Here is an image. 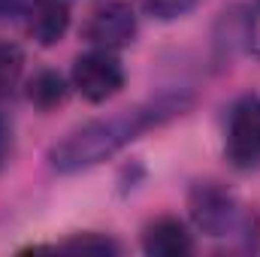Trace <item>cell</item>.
I'll use <instances>...</instances> for the list:
<instances>
[{
  "instance_id": "6da1fadb",
  "label": "cell",
  "mask_w": 260,
  "mask_h": 257,
  "mask_svg": "<svg viewBox=\"0 0 260 257\" xmlns=\"http://www.w3.org/2000/svg\"><path fill=\"white\" fill-rule=\"evenodd\" d=\"M188 106H191V97L173 94V97H157L121 115L94 118L82 127L70 130L61 142H55V148L49 151V160L58 173H79V170L97 167L115 151H121L124 145H130L136 136H142L145 130L182 115Z\"/></svg>"
},
{
  "instance_id": "7a4b0ae2",
  "label": "cell",
  "mask_w": 260,
  "mask_h": 257,
  "mask_svg": "<svg viewBox=\"0 0 260 257\" xmlns=\"http://www.w3.org/2000/svg\"><path fill=\"white\" fill-rule=\"evenodd\" d=\"M188 209L197 230L206 236H227L242 227V206L218 182H197L188 194Z\"/></svg>"
},
{
  "instance_id": "3957f363",
  "label": "cell",
  "mask_w": 260,
  "mask_h": 257,
  "mask_svg": "<svg viewBox=\"0 0 260 257\" xmlns=\"http://www.w3.org/2000/svg\"><path fill=\"white\" fill-rule=\"evenodd\" d=\"M70 82L88 103H106L124 88V67L115 58V52L91 49L76 58Z\"/></svg>"
},
{
  "instance_id": "277c9868",
  "label": "cell",
  "mask_w": 260,
  "mask_h": 257,
  "mask_svg": "<svg viewBox=\"0 0 260 257\" xmlns=\"http://www.w3.org/2000/svg\"><path fill=\"white\" fill-rule=\"evenodd\" d=\"M224 154L236 170H254L260 167V97H242L227 118L224 136Z\"/></svg>"
},
{
  "instance_id": "5b68a950",
  "label": "cell",
  "mask_w": 260,
  "mask_h": 257,
  "mask_svg": "<svg viewBox=\"0 0 260 257\" xmlns=\"http://www.w3.org/2000/svg\"><path fill=\"white\" fill-rule=\"evenodd\" d=\"M82 37L91 49H106V52H118L130 46L136 40V15L127 3L121 0H109L103 6H97L85 27H82Z\"/></svg>"
},
{
  "instance_id": "8992f818",
  "label": "cell",
  "mask_w": 260,
  "mask_h": 257,
  "mask_svg": "<svg viewBox=\"0 0 260 257\" xmlns=\"http://www.w3.org/2000/svg\"><path fill=\"white\" fill-rule=\"evenodd\" d=\"M142 251L151 257H185L194 251V239H191L185 221H179L173 215H160L145 227Z\"/></svg>"
},
{
  "instance_id": "52a82bcc",
  "label": "cell",
  "mask_w": 260,
  "mask_h": 257,
  "mask_svg": "<svg viewBox=\"0 0 260 257\" xmlns=\"http://www.w3.org/2000/svg\"><path fill=\"white\" fill-rule=\"evenodd\" d=\"M70 27V6L67 0H30L27 6V34L40 46L61 43Z\"/></svg>"
},
{
  "instance_id": "ba28073f",
  "label": "cell",
  "mask_w": 260,
  "mask_h": 257,
  "mask_svg": "<svg viewBox=\"0 0 260 257\" xmlns=\"http://www.w3.org/2000/svg\"><path fill=\"white\" fill-rule=\"evenodd\" d=\"M67 94H70V85L58 70H37L34 79H27V100L43 109V112H52L58 106L67 103Z\"/></svg>"
},
{
  "instance_id": "9c48e42d",
  "label": "cell",
  "mask_w": 260,
  "mask_h": 257,
  "mask_svg": "<svg viewBox=\"0 0 260 257\" xmlns=\"http://www.w3.org/2000/svg\"><path fill=\"white\" fill-rule=\"evenodd\" d=\"M24 76V55L12 43H0V100L12 97Z\"/></svg>"
},
{
  "instance_id": "30bf717a",
  "label": "cell",
  "mask_w": 260,
  "mask_h": 257,
  "mask_svg": "<svg viewBox=\"0 0 260 257\" xmlns=\"http://www.w3.org/2000/svg\"><path fill=\"white\" fill-rule=\"evenodd\" d=\"M61 248H64V251H82V254H85V251H94V254H115V251H118V242L109 239V236H103V233H79V236L61 242Z\"/></svg>"
},
{
  "instance_id": "8fae6325",
  "label": "cell",
  "mask_w": 260,
  "mask_h": 257,
  "mask_svg": "<svg viewBox=\"0 0 260 257\" xmlns=\"http://www.w3.org/2000/svg\"><path fill=\"white\" fill-rule=\"evenodd\" d=\"M142 9L151 15V18H160V21H173V18H182L194 9L197 0H139Z\"/></svg>"
},
{
  "instance_id": "7c38bea8",
  "label": "cell",
  "mask_w": 260,
  "mask_h": 257,
  "mask_svg": "<svg viewBox=\"0 0 260 257\" xmlns=\"http://www.w3.org/2000/svg\"><path fill=\"white\" fill-rule=\"evenodd\" d=\"M245 46L254 58H260V0L254 3V9L248 12V21H245Z\"/></svg>"
},
{
  "instance_id": "4fadbf2b",
  "label": "cell",
  "mask_w": 260,
  "mask_h": 257,
  "mask_svg": "<svg viewBox=\"0 0 260 257\" xmlns=\"http://www.w3.org/2000/svg\"><path fill=\"white\" fill-rule=\"evenodd\" d=\"M9 154H12V124L0 115V167L9 160Z\"/></svg>"
},
{
  "instance_id": "5bb4252c",
  "label": "cell",
  "mask_w": 260,
  "mask_h": 257,
  "mask_svg": "<svg viewBox=\"0 0 260 257\" xmlns=\"http://www.w3.org/2000/svg\"><path fill=\"white\" fill-rule=\"evenodd\" d=\"M18 0H0V12H6V9H12Z\"/></svg>"
}]
</instances>
